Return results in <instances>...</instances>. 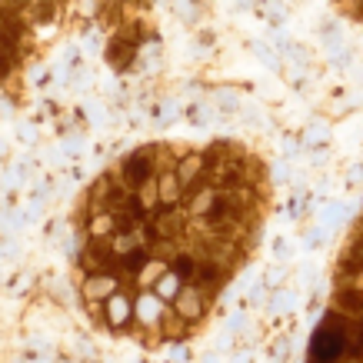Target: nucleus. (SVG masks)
<instances>
[{"label": "nucleus", "instance_id": "nucleus-1", "mask_svg": "<svg viewBox=\"0 0 363 363\" xmlns=\"http://www.w3.org/2000/svg\"><path fill=\"white\" fill-rule=\"evenodd\" d=\"M157 160H160V143H150V147H140L121 160L117 167V177L137 194L140 187H147L150 180H157Z\"/></svg>", "mask_w": 363, "mask_h": 363}, {"label": "nucleus", "instance_id": "nucleus-2", "mask_svg": "<svg viewBox=\"0 0 363 363\" xmlns=\"http://www.w3.org/2000/svg\"><path fill=\"white\" fill-rule=\"evenodd\" d=\"M147 227H150L154 243H177L184 237V230L190 227V217H184L177 207L174 210H157L154 217L147 220Z\"/></svg>", "mask_w": 363, "mask_h": 363}, {"label": "nucleus", "instance_id": "nucleus-3", "mask_svg": "<svg viewBox=\"0 0 363 363\" xmlns=\"http://www.w3.org/2000/svg\"><path fill=\"white\" fill-rule=\"evenodd\" d=\"M170 310H174L177 317L187 323V327H194V323H200V320L207 317L210 297H203V294H200V290H194V286H180V290H177V297L170 300Z\"/></svg>", "mask_w": 363, "mask_h": 363}, {"label": "nucleus", "instance_id": "nucleus-4", "mask_svg": "<svg viewBox=\"0 0 363 363\" xmlns=\"http://www.w3.org/2000/svg\"><path fill=\"white\" fill-rule=\"evenodd\" d=\"M80 294H84V303H107L121 294V277H87L80 284Z\"/></svg>", "mask_w": 363, "mask_h": 363}, {"label": "nucleus", "instance_id": "nucleus-5", "mask_svg": "<svg viewBox=\"0 0 363 363\" xmlns=\"http://www.w3.org/2000/svg\"><path fill=\"white\" fill-rule=\"evenodd\" d=\"M133 57H137V40L127 37V33H113L111 40H107V64L113 70H127L133 64Z\"/></svg>", "mask_w": 363, "mask_h": 363}, {"label": "nucleus", "instance_id": "nucleus-6", "mask_svg": "<svg viewBox=\"0 0 363 363\" xmlns=\"http://www.w3.org/2000/svg\"><path fill=\"white\" fill-rule=\"evenodd\" d=\"M157 190H160V203H164L167 210L180 207L184 197H187V187L180 184L177 170H164V174H157Z\"/></svg>", "mask_w": 363, "mask_h": 363}, {"label": "nucleus", "instance_id": "nucleus-7", "mask_svg": "<svg viewBox=\"0 0 363 363\" xmlns=\"http://www.w3.org/2000/svg\"><path fill=\"white\" fill-rule=\"evenodd\" d=\"M107 323H111L113 333H123V330H127V323H133V303H130V297L117 294L113 300H107Z\"/></svg>", "mask_w": 363, "mask_h": 363}, {"label": "nucleus", "instance_id": "nucleus-8", "mask_svg": "<svg viewBox=\"0 0 363 363\" xmlns=\"http://www.w3.org/2000/svg\"><path fill=\"white\" fill-rule=\"evenodd\" d=\"M150 264H154V250L150 247H133V250H127L121 257V270L127 277H140Z\"/></svg>", "mask_w": 363, "mask_h": 363}, {"label": "nucleus", "instance_id": "nucleus-9", "mask_svg": "<svg viewBox=\"0 0 363 363\" xmlns=\"http://www.w3.org/2000/svg\"><path fill=\"white\" fill-rule=\"evenodd\" d=\"M57 13H60L57 4H30V7H23L27 23H47V21H54Z\"/></svg>", "mask_w": 363, "mask_h": 363}, {"label": "nucleus", "instance_id": "nucleus-10", "mask_svg": "<svg viewBox=\"0 0 363 363\" xmlns=\"http://www.w3.org/2000/svg\"><path fill=\"white\" fill-rule=\"evenodd\" d=\"M17 67H21V60H17V57H11L7 50H0V87H7V80H13Z\"/></svg>", "mask_w": 363, "mask_h": 363}]
</instances>
